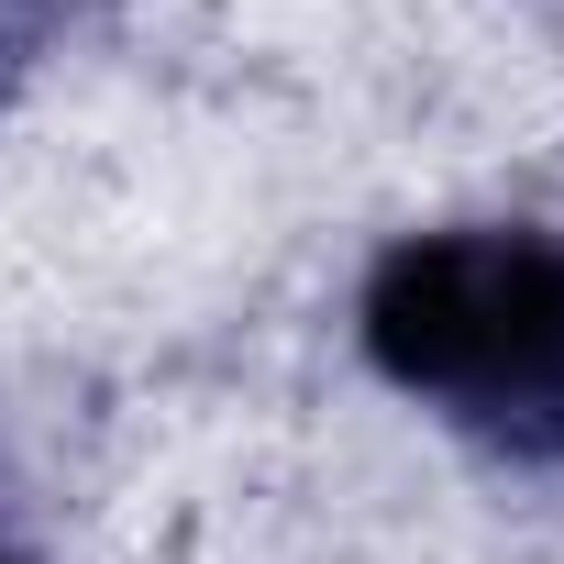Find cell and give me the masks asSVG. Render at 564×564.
I'll return each mask as SVG.
<instances>
[{"label":"cell","mask_w":564,"mask_h":564,"mask_svg":"<svg viewBox=\"0 0 564 564\" xmlns=\"http://www.w3.org/2000/svg\"><path fill=\"white\" fill-rule=\"evenodd\" d=\"M366 366L509 465H564V232L443 221L366 265Z\"/></svg>","instance_id":"obj_1"},{"label":"cell","mask_w":564,"mask_h":564,"mask_svg":"<svg viewBox=\"0 0 564 564\" xmlns=\"http://www.w3.org/2000/svg\"><path fill=\"white\" fill-rule=\"evenodd\" d=\"M0 564H23V553H12V542H0Z\"/></svg>","instance_id":"obj_2"}]
</instances>
